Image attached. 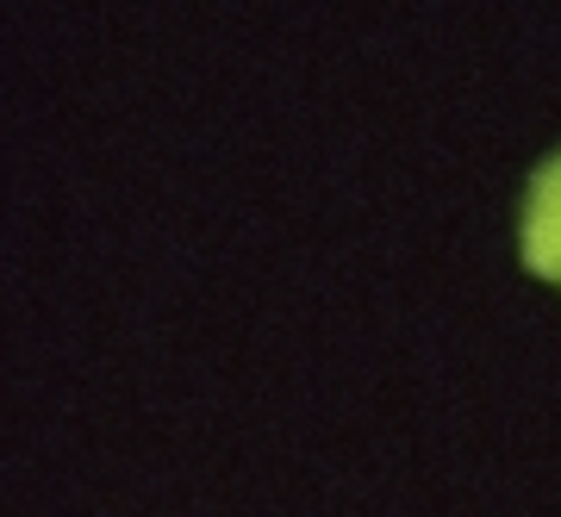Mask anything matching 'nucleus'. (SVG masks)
<instances>
[{"label":"nucleus","instance_id":"obj_1","mask_svg":"<svg viewBox=\"0 0 561 517\" xmlns=\"http://www.w3.org/2000/svg\"><path fill=\"white\" fill-rule=\"evenodd\" d=\"M518 238H524V262H530L549 287H561V157H549L537 175H530Z\"/></svg>","mask_w":561,"mask_h":517}]
</instances>
